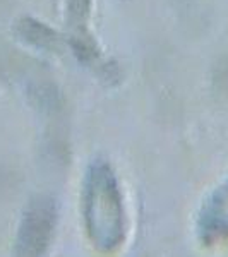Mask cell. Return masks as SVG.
<instances>
[{"instance_id":"cell-5","label":"cell","mask_w":228,"mask_h":257,"mask_svg":"<svg viewBox=\"0 0 228 257\" xmlns=\"http://www.w3.org/2000/svg\"><path fill=\"white\" fill-rule=\"evenodd\" d=\"M91 0H69V24L76 35L72 38H81L86 35V19L89 16Z\"/></svg>"},{"instance_id":"cell-1","label":"cell","mask_w":228,"mask_h":257,"mask_svg":"<svg viewBox=\"0 0 228 257\" xmlns=\"http://www.w3.org/2000/svg\"><path fill=\"white\" fill-rule=\"evenodd\" d=\"M81 214L91 245L101 254H113L127 237L124 194L113 168L96 160L86 170L81 190Z\"/></svg>"},{"instance_id":"cell-4","label":"cell","mask_w":228,"mask_h":257,"mask_svg":"<svg viewBox=\"0 0 228 257\" xmlns=\"http://www.w3.org/2000/svg\"><path fill=\"white\" fill-rule=\"evenodd\" d=\"M19 31L28 41H31L33 45H36L40 48H57V45L60 41L55 31H52L45 24L31 19H24L19 24Z\"/></svg>"},{"instance_id":"cell-2","label":"cell","mask_w":228,"mask_h":257,"mask_svg":"<svg viewBox=\"0 0 228 257\" xmlns=\"http://www.w3.org/2000/svg\"><path fill=\"white\" fill-rule=\"evenodd\" d=\"M53 213L52 204L43 199L33 202L24 214L23 225L19 230L16 257H41L47 250L53 231Z\"/></svg>"},{"instance_id":"cell-3","label":"cell","mask_w":228,"mask_h":257,"mask_svg":"<svg viewBox=\"0 0 228 257\" xmlns=\"http://www.w3.org/2000/svg\"><path fill=\"white\" fill-rule=\"evenodd\" d=\"M197 237L204 245L228 243V178L209 194L197 214Z\"/></svg>"}]
</instances>
